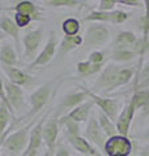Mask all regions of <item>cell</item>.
<instances>
[{"mask_svg": "<svg viewBox=\"0 0 149 156\" xmlns=\"http://www.w3.org/2000/svg\"><path fill=\"white\" fill-rule=\"evenodd\" d=\"M34 125H36V120L30 121L29 124L21 126L18 130L7 135V138L3 140L2 148L6 151V152H9L12 155H17L20 152H24L25 147L28 146V142H29L30 130Z\"/></svg>", "mask_w": 149, "mask_h": 156, "instance_id": "6da1fadb", "label": "cell"}, {"mask_svg": "<svg viewBox=\"0 0 149 156\" xmlns=\"http://www.w3.org/2000/svg\"><path fill=\"white\" fill-rule=\"evenodd\" d=\"M123 66H119L115 64H109L101 70V74L94 82L92 87V91H102L103 94H109L113 90L118 89V77Z\"/></svg>", "mask_w": 149, "mask_h": 156, "instance_id": "7a4b0ae2", "label": "cell"}, {"mask_svg": "<svg viewBox=\"0 0 149 156\" xmlns=\"http://www.w3.org/2000/svg\"><path fill=\"white\" fill-rule=\"evenodd\" d=\"M59 117L60 115L54 112V115L51 117H48L47 121L43 125V130H42V138L43 142L47 147V152L50 156H52L56 151V146H58V135H59Z\"/></svg>", "mask_w": 149, "mask_h": 156, "instance_id": "3957f363", "label": "cell"}, {"mask_svg": "<svg viewBox=\"0 0 149 156\" xmlns=\"http://www.w3.org/2000/svg\"><path fill=\"white\" fill-rule=\"evenodd\" d=\"M78 89H81L84 92H85L89 99H90L93 103L99 108V111H101L103 115H106L109 119L113 121V122H114V121H117L119 107H118V101L115 99H107V98H102L101 95H98V94H96V92H93L92 90L86 89L85 86H80V85H78Z\"/></svg>", "mask_w": 149, "mask_h": 156, "instance_id": "277c9868", "label": "cell"}, {"mask_svg": "<svg viewBox=\"0 0 149 156\" xmlns=\"http://www.w3.org/2000/svg\"><path fill=\"white\" fill-rule=\"evenodd\" d=\"M51 113V111L46 112L41 119H39L36 125L32 128L30 130V135H29V142L25 151L21 154V156H37L39 148H41V144L43 142V138H42V130H43V125L44 122L47 121L48 119V115Z\"/></svg>", "mask_w": 149, "mask_h": 156, "instance_id": "5b68a950", "label": "cell"}, {"mask_svg": "<svg viewBox=\"0 0 149 156\" xmlns=\"http://www.w3.org/2000/svg\"><path fill=\"white\" fill-rule=\"evenodd\" d=\"M103 151L107 156H130L132 152V142L128 136L117 134L106 139Z\"/></svg>", "mask_w": 149, "mask_h": 156, "instance_id": "8992f818", "label": "cell"}, {"mask_svg": "<svg viewBox=\"0 0 149 156\" xmlns=\"http://www.w3.org/2000/svg\"><path fill=\"white\" fill-rule=\"evenodd\" d=\"M56 48H58V41H56L55 31H50V37H48L46 46L42 48V51L39 52L36 56V58L28 65V68L29 69H34V68H38V66L47 65L54 58V56H55Z\"/></svg>", "mask_w": 149, "mask_h": 156, "instance_id": "52a82bcc", "label": "cell"}, {"mask_svg": "<svg viewBox=\"0 0 149 156\" xmlns=\"http://www.w3.org/2000/svg\"><path fill=\"white\" fill-rule=\"evenodd\" d=\"M43 39V29L38 27L36 30L28 31L22 38V44H24V58L25 60H34L36 53L38 51L41 42Z\"/></svg>", "mask_w": 149, "mask_h": 156, "instance_id": "ba28073f", "label": "cell"}, {"mask_svg": "<svg viewBox=\"0 0 149 156\" xmlns=\"http://www.w3.org/2000/svg\"><path fill=\"white\" fill-rule=\"evenodd\" d=\"M84 46L99 47L109 41V29L103 25H92L84 34Z\"/></svg>", "mask_w": 149, "mask_h": 156, "instance_id": "9c48e42d", "label": "cell"}, {"mask_svg": "<svg viewBox=\"0 0 149 156\" xmlns=\"http://www.w3.org/2000/svg\"><path fill=\"white\" fill-rule=\"evenodd\" d=\"M128 18V14L122 11L101 12L93 11L82 18L84 22H110V23H123Z\"/></svg>", "mask_w": 149, "mask_h": 156, "instance_id": "30bf717a", "label": "cell"}, {"mask_svg": "<svg viewBox=\"0 0 149 156\" xmlns=\"http://www.w3.org/2000/svg\"><path fill=\"white\" fill-rule=\"evenodd\" d=\"M84 135H85L84 138L90 144H94L97 148L103 151V146H105V142H106V139H105L106 135L103 134L101 126L98 124V120L94 116H92L90 119H89Z\"/></svg>", "mask_w": 149, "mask_h": 156, "instance_id": "8fae6325", "label": "cell"}, {"mask_svg": "<svg viewBox=\"0 0 149 156\" xmlns=\"http://www.w3.org/2000/svg\"><path fill=\"white\" fill-rule=\"evenodd\" d=\"M4 90L8 99V103L11 104L12 109L16 112L22 111L24 108V90L20 86L12 83L9 81H4Z\"/></svg>", "mask_w": 149, "mask_h": 156, "instance_id": "7c38bea8", "label": "cell"}, {"mask_svg": "<svg viewBox=\"0 0 149 156\" xmlns=\"http://www.w3.org/2000/svg\"><path fill=\"white\" fill-rule=\"evenodd\" d=\"M135 112H136L135 105L130 101V103L123 108L122 113L118 115L115 126H117V131H118L119 135L128 136V131H130V126H131V122L133 120V116H135Z\"/></svg>", "mask_w": 149, "mask_h": 156, "instance_id": "4fadbf2b", "label": "cell"}, {"mask_svg": "<svg viewBox=\"0 0 149 156\" xmlns=\"http://www.w3.org/2000/svg\"><path fill=\"white\" fill-rule=\"evenodd\" d=\"M88 99H89L88 95L80 89V91L71 92V94H68V95L64 96L63 99H62V101H60V104L58 105V109L55 112L60 115L62 112L66 111V109H71L72 111V109L76 108V107L82 104L84 101H86Z\"/></svg>", "mask_w": 149, "mask_h": 156, "instance_id": "5bb4252c", "label": "cell"}, {"mask_svg": "<svg viewBox=\"0 0 149 156\" xmlns=\"http://www.w3.org/2000/svg\"><path fill=\"white\" fill-rule=\"evenodd\" d=\"M67 138H68L69 144H71L76 151H78V152H81L86 156H101L98 151L96 150V147H93L84 136L73 135V136H67Z\"/></svg>", "mask_w": 149, "mask_h": 156, "instance_id": "9a60e30c", "label": "cell"}, {"mask_svg": "<svg viewBox=\"0 0 149 156\" xmlns=\"http://www.w3.org/2000/svg\"><path fill=\"white\" fill-rule=\"evenodd\" d=\"M3 70L8 77V81L12 83L17 85V86H28L32 83V77L26 74L25 72L20 70L16 66H4L3 65Z\"/></svg>", "mask_w": 149, "mask_h": 156, "instance_id": "2e32d148", "label": "cell"}, {"mask_svg": "<svg viewBox=\"0 0 149 156\" xmlns=\"http://www.w3.org/2000/svg\"><path fill=\"white\" fill-rule=\"evenodd\" d=\"M7 9L14 11V13L26 14V16L32 17L33 21H36V20H41V13H39L38 7L33 2H30V0H22V2H18L16 5L9 7Z\"/></svg>", "mask_w": 149, "mask_h": 156, "instance_id": "e0dca14e", "label": "cell"}, {"mask_svg": "<svg viewBox=\"0 0 149 156\" xmlns=\"http://www.w3.org/2000/svg\"><path fill=\"white\" fill-rule=\"evenodd\" d=\"M137 42H139V39L136 38V35L133 33H131V31H120V33H118V35L115 37L114 44H115V50L130 48V50H135L136 51Z\"/></svg>", "mask_w": 149, "mask_h": 156, "instance_id": "ac0fdd59", "label": "cell"}, {"mask_svg": "<svg viewBox=\"0 0 149 156\" xmlns=\"http://www.w3.org/2000/svg\"><path fill=\"white\" fill-rule=\"evenodd\" d=\"M0 30L14 39V44H16V48L18 50L20 48V29L16 26L13 20L9 18L8 16H0Z\"/></svg>", "mask_w": 149, "mask_h": 156, "instance_id": "d6986e66", "label": "cell"}, {"mask_svg": "<svg viewBox=\"0 0 149 156\" xmlns=\"http://www.w3.org/2000/svg\"><path fill=\"white\" fill-rule=\"evenodd\" d=\"M93 105H94L93 101L90 99H88L86 101H84L82 104L76 107L74 109L69 111L67 113V116L71 120L76 121V122H84V121L88 120V117H89V115H90V111L93 108Z\"/></svg>", "mask_w": 149, "mask_h": 156, "instance_id": "ffe728a7", "label": "cell"}, {"mask_svg": "<svg viewBox=\"0 0 149 156\" xmlns=\"http://www.w3.org/2000/svg\"><path fill=\"white\" fill-rule=\"evenodd\" d=\"M84 44V39L81 35H74V37H64L60 42V46L58 47V56L63 57L68 52L76 50L77 47Z\"/></svg>", "mask_w": 149, "mask_h": 156, "instance_id": "44dd1931", "label": "cell"}, {"mask_svg": "<svg viewBox=\"0 0 149 156\" xmlns=\"http://www.w3.org/2000/svg\"><path fill=\"white\" fill-rule=\"evenodd\" d=\"M17 61V53L14 51L13 46L8 42H4L2 50H0V62L4 66H16Z\"/></svg>", "mask_w": 149, "mask_h": 156, "instance_id": "7402d4cb", "label": "cell"}, {"mask_svg": "<svg viewBox=\"0 0 149 156\" xmlns=\"http://www.w3.org/2000/svg\"><path fill=\"white\" fill-rule=\"evenodd\" d=\"M103 69V64H92L86 61H80L77 62L76 65V70H77V77L78 78H86V77H90L96 73L101 72Z\"/></svg>", "mask_w": 149, "mask_h": 156, "instance_id": "603a6c76", "label": "cell"}, {"mask_svg": "<svg viewBox=\"0 0 149 156\" xmlns=\"http://www.w3.org/2000/svg\"><path fill=\"white\" fill-rule=\"evenodd\" d=\"M97 120H98V124H99V126H101V129L103 131V134H105L107 138H111V136L118 134L117 126L114 125L113 121L109 119L106 115H103L101 111L98 112V119Z\"/></svg>", "mask_w": 149, "mask_h": 156, "instance_id": "cb8c5ba5", "label": "cell"}, {"mask_svg": "<svg viewBox=\"0 0 149 156\" xmlns=\"http://www.w3.org/2000/svg\"><path fill=\"white\" fill-rule=\"evenodd\" d=\"M59 126H64V128H66L67 136L80 135V126H78V122L71 120L67 115L59 117Z\"/></svg>", "mask_w": 149, "mask_h": 156, "instance_id": "d4e9b609", "label": "cell"}, {"mask_svg": "<svg viewBox=\"0 0 149 156\" xmlns=\"http://www.w3.org/2000/svg\"><path fill=\"white\" fill-rule=\"evenodd\" d=\"M80 21L76 18H67L64 20L62 23V30L64 33V37H74L78 35V31H80Z\"/></svg>", "mask_w": 149, "mask_h": 156, "instance_id": "484cf974", "label": "cell"}, {"mask_svg": "<svg viewBox=\"0 0 149 156\" xmlns=\"http://www.w3.org/2000/svg\"><path fill=\"white\" fill-rule=\"evenodd\" d=\"M139 53L135 50H130V48H124V50H115L113 52L111 58L113 61H117V62H127L135 58Z\"/></svg>", "mask_w": 149, "mask_h": 156, "instance_id": "4316f807", "label": "cell"}, {"mask_svg": "<svg viewBox=\"0 0 149 156\" xmlns=\"http://www.w3.org/2000/svg\"><path fill=\"white\" fill-rule=\"evenodd\" d=\"M149 100V89L147 90H137L135 91V94L132 95L131 98V103L135 105L136 109H141L144 105H145V103Z\"/></svg>", "mask_w": 149, "mask_h": 156, "instance_id": "83f0119b", "label": "cell"}, {"mask_svg": "<svg viewBox=\"0 0 149 156\" xmlns=\"http://www.w3.org/2000/svg\"><path fill=\"white\" fill-rule=\"evenodd\" d=\"M11 112L7 109L4 104H0V138L4 135V133L9 128V122H11Z\"/></svg>", "mask_w": 149, "mask_h": 156, "instance_id": "f1b7e54d", "label": "cell"}, {"mask_svg": "<svg viewBox=\"0 0 149 156\" xmlns=\"http://www.w3.org/2000/svg\"><path fill=\"white\" fill-rule=\"evenodd\" d=\"M148 87H149V61L140 70V74L137 77V83L135 85L136 91L137 90H147Z\"/></svg>", "mask_w": 149, "mask_h": 156, "instance_id": "f546056e", "label": "cell"}, {"mask_svg": "<svg viewBox=\"0 0 149 156\" xmlns=\"http://www.w3.org/2000/svg\"><path fill=\"white\" fill-rule=\"evenodd\" d=\"M144 8H145V16L143 20V38L141 41L144 44L149 46V0L143 2Z\"/></svg>", "mask_w": 149, "mask_h": 156, "instance_id": "4dcf8cb0", "label": "cell"}, {"mask_svg": "<svg viewBox=\"0 0 149 156\" xmlns=\"http://www.w3.org/2000/svg\"><path fill=\"white\" fill-rule=\"evenodd\" d=\"M43 4H46L48 7H54V8H59V7L73 8V7L80 5L81 2H78V0H44Z\"/></svg>", "mask_w": 149, "mask_h": 156, "instance_id": "1f68e13d", "label": "cell"}, {"mask_svg": "<svg viewBox=\"0 0 149 156\" xmlns=\"http://www.w3.org/2000/svg\"><path fill=\"white\" fill-rule=\"evenodd\" d=\"M33 21L32 17L26 16V14H21V13H14V18H13V22L16 23V26L18 29H24V27H28L30 25V22Z\"/></svg>", "mask_w": 149, "mask_h": 156, "instance_id": "d6a6232c", "label": "cell"}, {"mask_svg": "<svg viewBox=\"0 0 149 156\" xmlns=\"http://www.w3.org/2000/svg\"><path fill=\"white\" fill-rule=\"evenodd\" d=\"M0 100H2V104H4L7 107V109L11 112V115H12V117H13V120L16 119V113H14V111L12 109V107H11V104L8 103V99H7V95H6V90H4V82H3V80L0 78Z\"/></svg>", "mask_w": 149, "mask_h": 156, "instance_id": "836d02e7", "label": "cell"}, {"mask_svg": "<svg viewBox=\"0 0 149 156\" xmlns=\"http://www.w3.org/2000/svg\"><path fill=\"white\" fill-rule=\"evenodd\" d=\"M88 61L92 62V64H103V61H105V53L101 51H93L89 55Z\"/></svg>", "mask_w": 149, "mask_h": 156, "instance_id": "e575fe53", "label": "cell"}, {"mask_svg": "<svg viewBox=\"0 0 149 156\" xmlns=\"http://www.w3.org/2000/svg\"><path fill=\"white\" fill-rule=\"evenodd\" d=\"M118 2L117 0H101L98 5V11L101 12H113L114 7Z\"/></svg>", "mask_w": 149, "mask_h": 156, "instance_id": "d590c367", "label": "cell"}, {"mask_svg": "<svg viewBox=\"0 0 149 156\" xmlns=\"http://www.w3.org/2000/svg\"><path fill=\"white\" fill-rule=\"evenodd\" d=\"M55 156H71L68 152V150L64 147L63 144H58L56 146V152H55Z\"/></svg>", "mask_w": 149, "mask_h": 156, "instance_id": "8d00e7d4", "label": "cell"}, {"mask_svg": "<svg viewBox=\"0 0 149 156\" xmlns=\"http://www.w3.org/2000/svg\"><path fill=\"white\" fill-rule=\"evenodd\" d=\"M119 4H124V5H130V7H140L141 2H131V0H119Z\"/></svg>", "mask_w": 149, "mask_h": 156, "instance_id": "74e56055", "label": "cell"}, {"mask_svg": "<svg viewBox=\"0 0 149 156\" xmlns=\"http://www.w3.org/2000/svg\"><path fill=\"white\" fill-rule=\"evenodd\" d=\"M141 116L143 117H147V116H149V100L145 103V105L141 108Z\"/></svg>", "mask_w": 149, "mask_h": 156, "instance_id": "f35d334b", "label": "cell"}, {"mask_svg": "<svg viewBox=\"0 0 149 156\" xmlns=\"http://www.w3.org/2000/svg\"><path fill=\"white\" fill-rule=\"evenodd\" d=\"M139 156H149V148H145L144 151H141Z\"/></svg>", "mask_w": 149, "mask_h": 156, "instance_id": "ab89813d", "label": "cell"}, {"mask_svg": "<svg viewBox=\"0 0 149 156\" xmlns=\"http://www.w3.org/2000/svg\"><path fill=\"white\" fill-rule=\"evenodd\" d=\"M145 138H147V140L149 142V129L147 130V133H145Z\"/></svg>", "mask_w": 149, "mask_h": 156, "instance_id": "60d3db41", "label": "cell"}, {"mask_svg": "<svg viewBox=\"0 0 149 156\" xmlns=\"http://www.w3.org/2000/svg\"><path fill=\"white\" fill-rule=\"evenodd\" d=\"M2 146H3V138H0V151H2Z\"/></svg>", "mask_w": 149, "mask_h": 156, "instance_id": "b9f144b4", "label": "cell"}, {"mask_svg": "<svg viewBox=\"0 0 149 156\" xmlns=\"http://www.w3.org/2000/svg\"><path fill=\"white\" fill-rule=\"evenodd\" d=\"M43 156H50V154H48V152H47V151H46V152H44V154H43Z\"/></svg>", "mask_w": 149, "mask_h": 156, "instance_id": "7bdbcfd3", "label": "cell"}, {"mask_svg": "<svg viewBox=\"0 0 149 156\" xmlns=\"http://www.w3.org/2000/svg\"><path fill=\"white\" fill-rule=\"evenodd\" d=\"M2 39H3V34H0V42H2Z\"/></svg>", "mask_w": 149, "mask_h": 156, "instance_id": "ee69618b", "label": "cell"}, {"mask_svg": "<svg viewBox=\"0 0 149 156\" xmlns=\"http://www.w3.org/2000/svg\"><path fill=\"white\" fill-rule=\"evenodd\" d=\"M2 9H4V7H2V5H0V11H2Z\"/></svg>", "mask_w": 149, "mask_h": 156, "instance_id": "f6af8a7d", "label": "cell"}]
</instances>
